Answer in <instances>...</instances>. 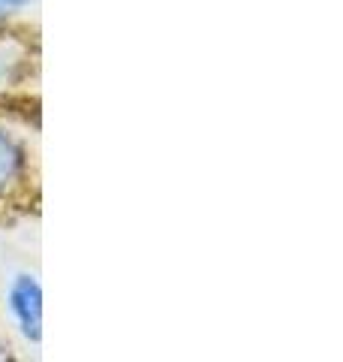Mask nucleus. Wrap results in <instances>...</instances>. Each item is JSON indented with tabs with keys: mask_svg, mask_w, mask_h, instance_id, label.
<instances>
[{
	"mask_svg": "<svg viewBox=\"0 0 343 362\" xmlns=\"http://www.w3.org/2000/svg\"><path fill=\"white\" fill-rule=\"evenodd\" d=\"M9 308L30 341H40L42 335V290L33 275H18L9 287Z\"/></svg>",
	"mask_w": 343,
	"mask_h": 362,
	"instance_id": "nucleus-1",
	"label": "nucleus"
},
{
	"mask_svg": "<svg viewBox=\"0 0 343 362\" xmlns=\"http://www.w3.org/2000/svg\"><path fill=\"white\" fill-rule=\"evenodd\" d=\"M21 169H25V151H21V145L13 136L0 130V194H4L13 181H18Z\"/></svg>",
	"mask_w": 343,
	"mask_h": 362,
	"instance_id": "nucleus-2",
	"label": "nucleus"
},
{
	"mask_svg": "<svg viewBox=\"0 0 343 362\" xmlns=\"http://www.w3.org/2000/svg\"><path fill=\"white\" fill-rule=\"evenodd\" d=\"M6 76H9V58H6V52L0 49V85L6 82Z\"/></svg>",
	"mask_w": 343,
	"mask_h": 362,
	"instance_id": "nucleus-3",
	"label": "nucleus"
},
{
	"mask_svg": "<svg viewBox=\"0 0 343 362\" xmlns=\"http://www.w3.org/2000/svg\"><path fill=\"white\" fill-rule=\"evenodd\" d=\"M33 0H0V6H28Z\"/></svg>",
	"mask_w": 343,
	"mask_h": 362,
	"instance_id": "nucleus-4",
	"label": "nucleus"
}]
</instances>
